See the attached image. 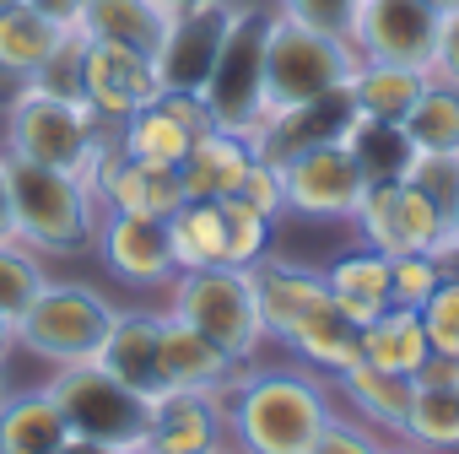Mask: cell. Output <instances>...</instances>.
Returning <instances> with one entry per match:
<instances>
[{
    "label": "cell",
    "mask_w": 459,
    "mask_h": 454,
    "mask_svg": "<svg viewBox=\"0 0 459 454\" xmlns=\"http://www.w3.org/2000/svg\"><path fill=\"white\" fill-rule=\"evenodd\" d=\"M437 282H443V271L432 255H389V303L421 309L437 292Z\"/></svg>",
    "instance_id": "37"
},
{
    "label": "cell",
    "mask_w": 459,
    "mask_h": 454,
    "mask_svg": "<svg viewBox=\"0 0 459 454\" xmlns=\"http://www.w3.org/2000/svg\"><path fill=\"white\" fill-rule=\"evenodd\" d=\"M173 12H178V6H168V0H87L82 33H87V39H103V44L141 49V55H157V44H162Z\"/></svg>",
    "instance_id": "26"
},
{
    "label": "cell",
    "mask_w": 459,
    "mask_h": 454,
    "mask_svg": "<svg viewBox=\"0 0 459 454\" xmlns=\"http://www.w3.org/2000/svg\"><path fill=\"white\" fill-rule=\"evenodd\" d=\"M281 346H292V357L308 362L319 379H335L341 368H351V362L362 357V346H357V325L341 314L335 298H325L319 309H308V314L281 336Z\"/></svg>",
    "instance_id": "24"
},
{
    "label": "cell",
    "mask_w": 459,
    "mask_h": 454,
    "mask_svg": "<svg viewBox=\"0 0 459 454\" xmlns=\"http://www.w3.org/2000/svg\"><path fill=\"white\" fill-rule=\"evenodd\" d=\"M416 314H421L427 346L443 352V357H459V276H443L437 292H432Z\"/></svg>",
    "instance_id": "36"
},
{
    "label": "cell",
    "mask_w": 459,
    "mask_h": 454,
    "mask_svg": "<svg viewBox=\"0 0 459 454\" xmlns=\"http://www.w3.org/2000/svg\"><path fill=\"white\" fill-rule=\"evenodd\" d=\"M0 114H6V146L0 152L65 168L82 189L98 195V173L114 157V125H103L82 92H49L28 82L0 103Z\"/></svg>",
    "instance_id": "2"
},
{
    "label": "cell",
    "mask_w": 459,
    "mask_h": 454,
    "mask_svg": "<svg viewBox=\"0 0 459 454\" xmlns=\"http://www.w3.org/2000/svg\"><path fill=\"white\" fill-rule=\"evenodd\" d=\"M330 389L346 395V406H351L357 422H368V427H378V432H394V438H400L405 411H411V395H416L411 379L384 373V368H373V362H362V357H357L351 368H341V373L330 379Z\"/></svg>",
    "instance_id": "25"
},
{
    "label": "cell",
    "mask_w": 459,
    "mask_h": 454,
    "mask_svg": "<svg viewBox=\"0 0 459 454\" xmlns=\"http://www.w3.org/2000/svg\"><path fill=\"white\" fill-rule=\"evenodd\" d=\"M357 346H362V362L384 368V373H400V379H416V368L427 362V330H421V314L416 309H400L389 303L378 319H368L357 330Z\"/></svg>",
    "instance_id": "29"
},
{
    "label": "cell",
    "mask_w": 459,
    "mask_h": 454,
    "mask_svg": "<svg viewBox=\"0 0 459 454\" xmlns=\"http://www.w3.org/2000/svg\"><path fill=\"white\" fill-rule=\"evenodd\" d=\"M265 17L260 6H238L233 28H227L211 76L200 87V103L211 109V125L238 130L260 146L265 135Z\"/></svg>",
    "instance_id": "7"
},
{
    "label": "cell",
    "mask_w": 459,
    "mask_h": 454,
    "mask_svg": "<svg viewBox=\"0 0 459 454\" xmlns=\"http://www.w3.org/2000/svg\"><path fill=\"white\" fill-rule=\"evenodd\" d=\"M168 6H189V0H168Z\"/></svg>",
    "instance_id": "49"
},
{
    "label": "cell",
    "mask_w": 459,
    "mask_h": 454,
    "mask_svg": "<svg viewBox=\"0 0 459 454\" xmlns=\"http://www.w3.org/2000/svg\"><path fill=\"white\" fill-rule=\"evenodd\" d=\"M432 33H437V12L427 6V0H362L346 44L357 49V60L427 71Z\"/></svg>",
    "instance_id": "13"
},
{
    "label": "cell",
    "mask_w": 459,
    "mask_h": 454,
    "mask_svg": "<svg viewBox=\"0 0 459 454\" xmlns=\"http://www.w3.org/2000/svg\"><path fill=\"white\" fill-rule=\"evenodd\" d=\"M238 195H244V200H249L255 211H265L271 222H281V211H287V189H281V162L260 152V157L249 162V173H244Z\"/></svg>",
    "instance_id": "40"
},
{
    "label": "cell",
    "mask_w": 459,
    "mask_h": 454,
    "mask_svg": "<svg viewBox=\"0 0 459 454\" xmlns=\"http://www.w3.org/2000/svg\"><path fill=\"white\" fill-rule=\"evenodd\" d=\"M357 6H362V0H276L271 12H281V17H292L303 28H319V33L346 39L351 22H357Z\"/></svg>",
    "instance_id": "39"
},
{
    "label": "cell",
    "mask_w": 459,
    "mask_h": 454,
    "mask_svg": "<svg viewBox=\"0 0 459 454\" xmlns=\"http://www.w3.org/2000/svg\"><path fill=\"white\" fill-rule=\"evenodd\" d=\"M92 249L103 260V271L135 292L168 287L178 276L173 266V244H168V222L162 216H130V211H103L98 216V233Z\"/></svg>",
    "instance_id": "12"
},
{
    "label": "cell",
    "mask_w": 459,
    "mask_h": 454,
    "mask_svg": "<svg viewBox=\"0 0 459 454\" xmlns=\"http://www.w3.org/2000/svg\"><path fill=\"white\" fill-rule=\"evenodd\" d=\"M351 65H357V49L346 39L271 12L265 17V125L346 92Z\"/></svg>",
    "instance_id": "3"
},
{
    "label": "cell",
    "mask_w": 459,
    "mask_h": 454,
    "mask_svg": "<svg viewBox=\"0 0 459 454\" xmlns=\"http://www.w3.org/2000/svg\"><path fill=\"white\" fill-rule=\"evenodd\" d=\"M221 438V389H157L146 400V454H205Z\"/></svg>",
    "instance_id": "16"
},
{
    "label": "cell",
    "mask_w": 459,
    "mask_h": 454,
    "mask_svg": "<svg viewBox=\"0 0 459 454\" xmlns=\"http://www.w3.org/2000/svg\"><path fill=\"white\" fill-rule=\"evenodd\" d=\"M0 6H17V0H0Z\"/></svg>",
    "instance_id": "50"
},
{
    "label": "cell",
    "mask_w": 459,
    "mask_h": 454,
    "mask_svg": "<svg viewBox=\"0 0 459 454\" xmlns=\"http://www.w3.org/2000/svg\"><path fill=\"white\" fill-rule=\"evenodd\" d=\"M49 282L44 255L28 249L22 239H0V314L17 325V314L39 298V287Z\"/></svg>",
    "instance_id": "34"
},
{
    "label": "cell",
    "mask_w": 459,
    "mask_h": 454,
    "mask_svg": "<svg viewBox=\"0 0 459 454\" xmlns=\"http://www.w3.org/2000/svg\"><path fill=\"white\" fill-rule=\"evenodd\" d=\"M205 454H244V449H238V443H227V438H221V443H216V449H205Z\"/></svg>",
    "instance_id": "47"
},
{
    "label": "cell",
    "mask_w": 459,
    "mask_h": 454,
    "mask_svg": "<svg viewBox=\"0 0 459 454\" xmlns=\"http://www.w3.org/2000/svg\"><path fill=\"white\" fill-rule=\"evenodd\" d=\"M92 362H103L125 389L152 400L162 389V314L157 309H114L108 336Z\"/></svg>",
    "instance_id": "18"
},
{
    "label": "cell",
    "mask_w": 459,
    "mask_h": 454,
    "mask_svg": "<svg viewBox=\"0 0 459 454\" xmlns=\"http://www.w3.org/2000/svg\"><path fill=\"white\" fill-rule=\"evenodd\" d=\"M233 17H238V0H189V6L173 12L162 44L152 55V65L162 76V92L168 87L173 92H200L205 87L211 60H216L227 28H233Z\"/></svg>",
    "instance_id": "11"
},
{
    "label": "cell",
    "mask_w": 459,
    "mask_h": 454,
    "mask_svg": "<svg viewBox=\"0 0 459 454\" xmlns=\"http://www.w3.org/2000/svg\"><path fill=\"white\" fill-rule=\"evenodd\" d=\"M427 6H432V12H448V6H459V0H427Z\"/></svg>",
    "instance_id": "48"
},
{
    "label": "cell",
    "mask_w": 459,
    "mask_h": 454,
    "mask_svg": "<svg viewBox=\"0 0 459 454\" xmlns=\"http://www.w3.org/2000/svg\"><path fill=\"white\" fill-rule=\"evenodd\" d=\"M0 239H12V179H6V152H0Z\"/></svg>",
    "instance_id": "44"
},
{
    "label": "cell",
    "mask_w": 459,
    "mask_h": 454,
    "mask_svg": "<svg viewBox=\"0 0 459 454\" xmlns=\"http://www.w3.org/2000/svg\"><path fill=\"white\" fill-rule=\"evenodd\" d=\"M6 179H12V239H22L39 255L92 249L98 216H103L92 189H82L65 168H44L12 152H6Z\"/></svg>",
    "instance_id": "4"
},
{
    "label": "cell",
    "mask_w": 459,
    "mask_h": 454,
    "mask_svg": "<svg viewBox=\"0 0 459 454\" xmlns=\"http://www.w3.org/2000/svg\"><path fill=\"white\" fill-rule=\"evenodd\" d=\"M308 454H384V432L368 427V422H357V416H341L335 411L319 427V438L308 443Z\"/></svg>",
    "instance_id": "38"
},
{
    "label": "cell",
    "mask_w": 459,
    "mask_h": 454,
    "mask_svg": "<svg viewBox=\"0 0 459 454\" xmlns=\"http://www.w3.org/2000/svg\"><path fill=\"white\" fill-rule=\"evenodd\" d=\"M411 384H432V389H459V357H443V352H427V362L416 368Z\"/></svg>",
    "instance_id": "43"
},
{
    "label": "cell",
    "mask_w": 459,
    "mask_h": 454,
    "mask_svg": "<svg viewBox=\"0 0 459 454\" xmlns=\"http://www.w3.org/2000/svg\"><path fill=\"white\" fill-rule=\"evenodd\" d=\"M221 211V239H227V266L249 271L260 255H271V239H276V222L265 211H255L244 195H221L216 200Z\"/></svg>",
    "instance_id": "33"
},
{
    "label": "cell",
    "mask_w": 459,
    "mask_h": 454,
    "mask_svg": "<svg viewBox=\"0 0 459 454\" xmlns=\"http://www.w3.org/2000/svg\"><path fill=\"white\" fill-rule=\"evenodd\" d=\"M60 28L55 22H44L33 6H0V103H6L17 87H28L44 65H49V55L60 49Z\"/></svg>",
    "instance_id": "22"
},
{
    "label": "cell",
    "mask_w": 459,
    "mask_h": 454,
    "mask_svg": "<svg viewBox=\"0 0 459 454\" xmlns=\"http://www.w3.org/2000/svg\"><path fill=\"white\" fill-rule=\"evenodd\" d=\"M255 157H260V146H255L249 135H238V130H221V125L200 130L195 146H189L184 162H178L184 195H189V200H221V195H238V184H244V173H249Z\"/></svg>",
    "instance_id": "20"
},
{
    "label": "cell",
    "mask_w": 459,
    "mask_h": 454,
    "mask_svg": "<svg viewBox=\"0 0 459 454\" xmlns=\"http://www.w3.org/2000/svg\"><path fill=\"white\" fill-rule=\"evenodd\" d=\"M184 200H189V195H184L178 168L130 157V152H119V146H114V157H108L103 173H98V205H103V211H130V216H162V222H168Z\"/></svg>",
    "instance_id": "17"
},
{
    "label": "cell",
    "mask_w": 459,
    "mask_h": 454,
    "mask_svg": "<svg viewBox=\"0 0 459 454\" xmlns=\"http://www.w3.org/2000/svg\"><path fill=\"white\" fill-rule=\"evenodd\" d=\"M44 389L76 438L108 454H146V395L125 389L103 362H65L49 373Z\"/></svg>",
    "instance_id": "6"
},
{
    "label": "cell",
    "mask_w": 459,
    "mask_h": 454,
    "mask_svg": "<svg viewBox=\"0 0 459 454\" xmlns=\"http://www.w3.org/2000/svg\"><path fill=\"white\" fill-rule=\"evenodd\" d=\"M249 282H255L260 325H265L271 341H281L308 309H319V303L330 298L319 266H298V260H281V255H260V260L249 266Z\"/></svg>",
    "instance_id": "19"
},
{
    "label": "cell",
    "mask_w": 459,
    "mask_h": 454,
    "mask_svg": "<svg viewBox=\"0 0 459 454\" xmlns=\"http://www.w3.org/2000/svg\"><path fill=\"white\" fill-rule=\"evenodd\" d=\"M22 6H33L44 22H55L60 33H82V12L87 0H22Z\"/></svg>",
    "instance_id": "42"
},
{
    "label": "cell",
    "mask_w": 459,
    "mask_h": 454,
    "mask_svg": "<svg viewBox=\"0 0 459 454\" xmlns=\"http://www.w3.org/2000/svg\"><path fill=\"white\" fill-rule=\"evenodd\" d=\"M421 87H427V71L357 60V65H351V82H346V98H351V114L378 119V125H400L405 109L421 98Z\"/></svg>",
    "instance_id": "28"
},
{
    "label": "cell",
    "mask_w": 459,
    "mask_h": 454,
    "mask_svg": "<svg viewBox=\"0 0 459 454\" xmlns=\"http://www.w3.org/2000/svg\"><path fill=\"white\" fill-rule=\"evenodd\" d=\"M427 82H437V87H454V92H459V6L437 12L432 60H427Z\"/></svg>",
    "instance_id": "41"
},
{
    "label": "cell",
    "mask_w": 459,
    "mask_h": 454,
    "mask_svg": "<svg viewBox=\"0 0 459 454\" xmlns=\"http://www.w3.org/2000/svg\"><path fill=\"white\" fill-rule=\"evenodd\" d=\"M168 244H173V266L178 271L227 266V239H221V211H216V200H184L168 216Z\"/></svg>",
    "instance_id": "30"
},
{
    "label": "cell",
    "mask_w": 459,
    "mask_h": 454,
    "mask_svg": "<svg viewBox=\"0 0 459 454\" xmlns=\"http://www.w3.org/2000/svg\"><path fill=\"white\" fill-rule=\"evenodd\" d=\"M454 227H459V211H454Z\"/></svg>",
    "instance_id": "51"
},
{
    "label": "cell",
    "mask_w": 459,
    "mask_h": 454,
    "mask_svg": "<svg viewBox=\"0 0 459 454\" xmlns=\"http://www.w3.org/2000/svg\"><path fill=\"white\" fill-rule=\"evenodd\" d=\"M71 427L49 389H22L0 400V454H65Z\"/></svg>",
    "instance_id": "27"
},
{
    "label": "cell",
    "mask_w": 459,
    "mask_h": 454,
    "mask_svg": "<svg viewBox=\"0 0 459 454\" xmlns=\"http://www.w3.org/2000/svg\"><path fill=\"white\" fill-rule=\"evenodd\" d=\"M168 314H178L184 325H195L200 336H211L238 368L260 357V346L271 341L260 325V303H255V282L238 266H200V271H178L168 282Z\"/></svg>",
    "instance_id": "5"
},
{
    "label": "cell",
    "mask_w": 459,
    "mask_h": 454,
    "mask_svg": "<svg viewBox=\"0 0 459 454\" xmlns=\"http://www.w3.org/2000/svg\"><path fill=\"white\" fill-rule=\"evenodd\" d=\"M12 346H17V325H12L6 314H0V362L12 357Z\"/></svg>",
    "instance_id": "45"
},
{
    "label": "cell",
    "mask_w": 459,
    "mask_h": 454,
    "mask_svg": "<svg viewBox=\"0 0 459 454\" xmlns=\"http://www.w3.org/2000/svg\"><path fill=\"white\" fill-rule=\"evenodd\" d=\"M227 443L244 454H308L319 427L335 416L330 384L314 368H238L221 384Z\"/></svg>",
    "instance_id": "1"
},
{
    "label": "cell",
    "mask_w": 459,
    "mask_h": 454,
    "mask_svg": "<svg viewBox=\"0 0 459 454\" xmlns=\"http://www.w3.org/2000/svg\"><path fill=\"white\" fill-rule=\"evenodd\" d=\"M200 130H211V109L200 103V92H173L168 87L162 98H152L146 109H135L130 119L114 125V146L130 152V157L178 168Z\"/></svg>",
    "instance_id": "15"
},
{
    "label": "cell",
    "mask_w": 459,
    "mask_h": 454,
    "mask_svg": "<svg viewBox=\"0 0 459 454\" xmlns=\"http://www.w3.org/2000/svg\"><path fill=\"white\" fill-rule=\"evenodd\" d=\"M233 373L238 362L211 336H200L195 325L162 309V389H221Z\"/></svg>",
    "instance_id": "21"
},
{
    "label": "cell",
    "mask_w": 459,
    "mask_h": 454,
    "mask_svg": "<svg viewBox=\"0 0 459 454\" xmlns=\"http://www.w3.org/2000/svg\"><path fill=\"white\" fill-rule=\"evenodd\" d=\"M351 222L378 255H427V244L448 227V216L405 179H373Z\"/></svg>",
    "instance_id": "10"
},
{
    "label": "cell",
    "mask_w": 459,
    "mask_h": 454,
    "mask_svg": "<svg viewBox=\"0 0 459 454\" xmlns=\"http://www.w3.org/2000/svg\"><path fill=\"white\" fill-rule=\"evenodd\" d=\"M394 179L416 184V189L454 222V211H459V152H411Z\"/></svg>",
    "instance_id": "35"
},
{
    "label": "cell",
    "mask_w": 459,
    "mask_h": 454,
    "mask_svg": "<svg viewBox=\"0 0 459 454\" xmlns=\"http://www.w3.org/2000/svg\"><path fill=\"white\" fill-rule=\"evenodd\" d=\"M87 39V33H82ZM82 98L98 109L103 125L130 119L135 109H146L152 98H162V76L152 65V55L125 49V44H103L87 39L82 44Z\"/></svg>",
    "instance_id": "14"
},
{
    "label": "cell",
    "mask_w": 459,
    "mask_h": 454,
    "mask_svg": "<svg viewBox=\"0 0 459 454\" xmlns=\"http://www.w3.org/2000/svg\"><path fill=\"white\" fill-rule=\"evenodd\" d=\"M400 135L411 152H459V92L427 82L421 98L405 109Z\"/></svg>",
    "instance_id": "32"
},
{
    "label": "cell",
    "mask_w": 459,
    "mask_h": 454,
    "mask_svg": "<svg viewBox=\"0 0 459 454\" xmlns=\"http://www.w3.org/2000/svg\"><path fill=\"white\" fill-rule=\"evenodd\" d=\"M108 319H114V303L98 287H87V282H44L39 298L17 314V346L33 352L49 368L87 362V357H98V346L108 336Z\"/></svg>",
    "instance_id": "8"
},
{
    "label": "cell",
    "mask_w": 459,
    "mask_h": 454,
    "mask_svg": "<svg viewBox=\"0 0 459 454\" xmlns=\"http://www.w3.org/2000/svg\"><path fill=\"white\" fill-rule=\"evenodd\" d=\"M281 162V189H287V211L292 216H308V222H351L373 173L362 168V157L351 152L346 135H325V141H308Z\"/></svg>",
    "instance_id": "9"
},
{
    "label": "cell",
    "mask_w": 459,
    "mask_h": 454,
    "mask_svg": "<svg viewBox=\"0 0 459 454\" xmlns=\"http://www.w3.org/2000/svg\"><path fill=\"white\" fill-rule=\"evenodd\" d=\"M319 271H325L330 298L341 303V314H346L357 330L389 309V255H378V249L357 244V249L335 255V260H330V266H319Z\"/></svg>",
    "instance_id": "23"
},
{
    "label": "cell",
    "mask_w": 459,
    "mask_h": 454,
    "mask_svg": "<svg viewBox=\"0 0 459 454\" xmlns=\"http://www.w3.org/2000/svg\"><path fill=\"white\" fill-rule=\"evenodd\" d=\"M400 443L421 449V454H459V389H432L416 384Z\"/></svg>",
    "instance_id": "31"
},
{
    "label": "cell",
    "mask_w": 459,
    "mask_h": 454,
    "mask_svg": "<svg viewBox=\"0 0 459 454\" xmlns=\"http://www.w3.org/2000/svg\"><path fill=\"white\" fill-rule=\"evenodd\" d=\"M384 454H421V449H411V443H400V438H394V443H384Z\"/></svg>",
    "instance_id": "46"
}]
</instances>
